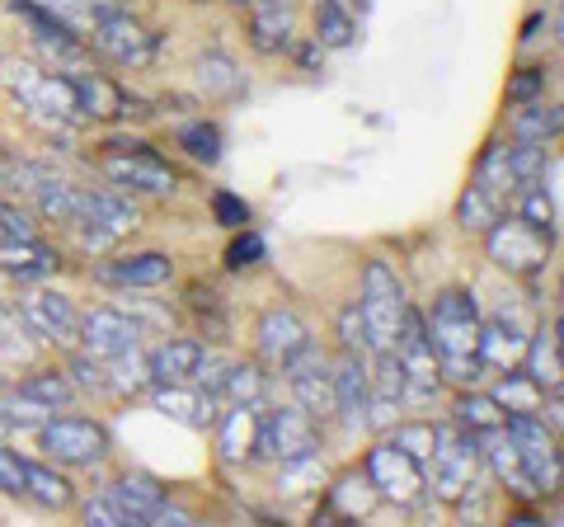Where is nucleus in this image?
Instances as JSON below:
<instances>
[{
	"instance_id": "1",
	"label": "nucleus",
	"mask_w": 564,
	"mask_h": 527,
	"mask_svg": "<svg viewBox=\"0 0 564 527\" xmlns=\"http://www.w3.org/2000/svg\"><path fill=\"white\" fill-rule=\"evenodd\" d=\"M437 354V373L456 386H475L485 377L480 363V306L466 288H447L433 297V311L423 315Z\"/></svg>"
},
{
	"instance_id": "2",
	"label": "nucleus",
	"mask_w": 564,
	"mask_h": 527,
	"mask_svg": "<svg viewBox=\"0 0 564 527\" xmlns=\"http://www.w3.org/2000/svg\"><path fill=\"white\" fill-rule=\"evenodd\" d=\"M358 311H362V325H367V344H372V354L391 348L395 335H400L404 311H410V297H404L400 273H395L386 259H367Z\"/></svg>"
},
{
	"instance_id": "3",
	"label": "nucleus",
	"mask_w": 564,
	"mask_h": 527,
	"mask_svg": "<svg viewBox=\"0 0 564 527\" xmlns=\"http://www.w3.org/2000/svg\"><path fill=\"white\" fill-rule=\"evenodd\" d=\"M395 358H400V406H433V396L443 391V373H437V354L429 340V325H423V311H404L400 335H395Z\"/></svg>"
},
{
	"instance_id": "4",
	"label": "nucleus",
	"mask_w": 564,
	"mask_h": 527,
	"mask_svg": "<svg viewBox=\"0 0 564 527\" xmlns=\"http://www.w3.org/2000/svg\"><path fill=\"white\" fill-rule=\"evenodd\" d=\"M429 466H433L429 485L437 499H466L475 485V471H480V433H470L462 424H437Z\"/></svg>"
},
{
	"instance_id": "5",
	"label": "nucleus",
	"mask_w": 564,
	"mask_h": 527,
	"mask_svg": "<svg viewBox=\"0 0 564 527\" xmlns=\"http://www.w3.org/2000/svg\"><path fill=\"white\" fill-rule=\"evenodd\" d=\"M503 433L513 438V448H518L522 466H527V481H532V490H536V499L555 495L564 466H560V433L545 429V415H503Z\"/></svg>"
},
{
	"instance_id": "6",
	"label": "nucleus",
	"mask_w": 564,
	"mask_h": 527,
	"mask_svg": "<svg viewBox=\"0 0 564 527\" xmlns=\"http://www.w3.org/2000/svg\"><path fill=\"white\" fill-rule=\"evenodd\" d=\"M39 448L62 466H95L113 452V438L99 419H85V415H57L39 424Z\"/></svg>"
},
{
	"instance_id": "7",
	"label": "nucleus",
	"mask_w": 564,
	"mask_h": 527,
	"mask_svg": "<svg viewBox=\"0 0 564 527\" xmlns=\"http://www.w3.org/2000/svg\"><path fill=\"white\" fill-rule=\"evenodd\" d=\"M85 47L99 52V57L113 66H147L155 57V33H147V24H141L137 14L113 6L85 29Z\"/></svg>"
},
{
	"instance_id": "8",
	"label": "nucleus",
	"mask_w": 564,
	"mask_h": 527,
	"mask_svg": "<svg viewBox=\"0 0 564 527\" xmlns=\"http://www.w3.org/2000/svg\"><path fill=\"white\" fill-rule=\"evenodd\" d=\"M485 245H489V259L518 278L541 273L545 264H551V250H555L551 236H541L536 226H527L522 217H503V213L494 217V226L485 232Z\"/></svg>"
},
{
	"instance_id": "9",
	"label": "nucleus",
	"mask_w": 564,
	"mask_h": 527,
	"mask_svg": "<svg viewBox=\"0 0 564 527\" xmlns=\"http://www.w3.org/2000/svg\"><path fill=\"white\" fill-rule=\"evenodd\" d=\"M545 165V147L541 142H489L485 155H480V170H475V180H480L494 198H518L541 174Z\"/></svg>"
},
{
	"instance_id": "10",
	"label": "nucleus",
	"mask_w": 564,
	"mask_h": 527,
	"mask_svg": "<svg viewBox=\"0 0 564 527\" xmlns=\"http://www.w3.org/2000/svg\"><path fill=\"white\" fill-rule=\"evenodd\" d=\"M362 476L377 490V499H391V504H419L429 495V471H423V462H414L410 452H400L391 438L367 452Z\"/></svg>"
},
{
	"instance_id": "11",
	"label": "nucleus",
	"mask_w": 564,
	"mask_h": 527,
	"mask_svg": "<svg viewBox=\"0 0 564 527\" xmlns=\"http://www.w3.org/2000/svg\"><path fill=\"white\" fill-rule=\"evenodd\" d=\"M99 170L118 193H147V198H165V193H174V184H180L161 155L147 147H128V142H118L104 155Z\"/></svg>"
},
{
	"instance_id": "12",
	"label": "nucleus",
	"mask_w": 564,
	"mask_h": 527,
	"mask_svg": "<svg viewBox=\"0 0 564 527\" xmlns=\"http://www.w3.org/2000/svg\"><path fill=\"white\" fill-rule=\"evenodd\" d=\"M85 240V250H109L118 236L137 226V207L118 189H80V213L70 222Z\"/></svg>"
},
{
	"instance_id": "13",
	"label": "nucleus",
	"mask_w": 564,
	"mask_h": 527,
	"mask_svg": "<svg viewBox=\"0 0 564 527\" xmlns=\"http://www.w3.org/2000/svg\"><path fill=\"white\" fill-rule=\"evenodd\" d=\"M80 348L95 358H118L122 348H137L141 340V325L132 321L128 311L118 306H95V311H80Z\"/></svg>"
},
{
	"instance_id": "14",
	"label": "nucleus",
	"mask_w": 564,
	"mask_h": 527,
	"mask_svg": "<svg viewBox=\"0 0 564 527\" xmlns=\"http://www.w3.org/2000/svg\"><path fill=\"white\" fill-rule=\"evenodd\" d=\"M527 335H532V325H527V315L513 306V311H494L489 321H480V363L485 373H503V367H513L527 348Z\"/></svg>"
},
{
	"instance_id": "15",
	"label": "nucleus",
	"mask_w": 564,
	"mask_h": 527,
	"mask_svg": "<svg viewBox=\"0 0 564 527\" xmlns=\"http://www.w3.org/2000/svg\"><path fill=\"white\" fill-rule=\"evenodd\" d=\"M334 415H344L348 429L367 424V406H372V377H367V358L362 354H344L334 363Z\"/></svg>"
},
{
	"instance_id": "16",
	"label": "nucleus",
	"mask_w": 564,
	"mask_h": 527,
	"mask_svg": "<svg viewBox=\"0 0 564 527\" xmlns=\"http://www.w3.org/2000/svg\"><path fill=\"white\" fill-rule=\"evenodd\" d=\"M24 315H29V325L39 330L43 340H57V344H76V335H80V306L70 302L66 292H52V288L33 292L29 302H24Z\"/></svg>"
},
{
	"instance_id": "17",
	"label": "nucleus",
	"mask_w": 564,
	"mask_h": 527,
	"mask_svg": "<svg viewBox=\"0 0 564 527\" xmlns=\"http://www.w3.org/2000/svg\"><path fill=\"white\" fill-rule=\"evenodd\" d=\"M269 438H273V462L282 456H302V452H315L321 448V429H315V419L302 410V406H288V410H273L269 419Z\"/></svg>"
},
{
	"instance_id": "18",
	"label": "nucleus",
	"mask_w": 564,
	"mask_h": 527,
	"mask_svg": "<svg viewBox=\"0 0 564 527\" xmlns=\"http://www.w3.org/2000/svg\"><path fill=\"white\" fill-rule=\"evenodd\" d=\"M480 452H485V462H489V471H494V481H499L508 495L536 499L532 481H527V466H522V456H518V448H513V438L503 433V424L485 433V448H480Z\"/></svg>"
},
{
	"instance_id": "19",
	"label": "nucleus",
	"mask_w": 564,
	"mask_h": 527,
	"mask_svg": "<svg viewBox=\"0 0 564 527\" xmlns=\"http://www.w3.org/2000/svg\"><path fill=\"white\" fill-rule=\"evenodd\" d=\"M70 90H76L80 118H118L128 109V95H122L109 76L90 72V66H85V72H70Z\"/></svg>"
},
{
	"instance_id": "20",
	"label": "nucleus",
	"mask_w": 564,
	"mask_h": 527,
	"mask_svg": "<svg viewBox=\"0 0 564 527\" xmlns=\"http://www.w3.org/2000/svg\"><path fill=\"white\" fill-rule=\"evenodd\" d=\"M527 373H532L545 391H560V377H564V354H560V321L551 325H536L532 335H527Z\"/></svg>"
},
{
	"instance_id": "21",
	"label": "nucleus",
	"mask_w": 564,
	"mask_h": 527,
	"mask_svg": "<svg viewBox=\"0 0 564 527\" xmlns=\"http://www.w3.org/2000/svg\"><path fill=\"white\" fill-rule=\"evenodd\" d=\"M203 358H207V348L198 340H165L151 348L147 367H151V381H184L188 386L193 373L203 367Z\"/></svg>"
},
{
	"instance_id": "22",
	"label": "nucleus",
	"mask_w": 564,
	"mask_h": 527,
	"mask_svg": "<svg viewBox=\"0 0 564 527\" xmlns=\"http://www.w3.org/2000/svg\"><path fill=\"white\" fill-rule=\"evenodd\" d=\"M311 335H306V325H302V315L288 311V306H273V311H263V321H259V348H263V358L269 363H282L292 354V348H302Z\"/></svg>"
},
{
	"instance_id": "23",
	"label": "nucleus",
	"mask_w": 564,
	"mask_h": 527,
	"mask_svg": "<svg viewBox=\"0 0 564 527\" xmlns=\"http://www.w3.org/2000/svg\"><path fill=\"white\" fill-rule=\"evenodd\" d=\"M170 273H174V259L161 250H141V255H128L104 269V278L122 283V288H155V283H170Z\"/></svg>"
},
{
	"instance_id": "24",
	"label": "nucleus",
	"mask_w": 564,
	"mask_h": 527,
	"mask_svg": "<svg viewBox=\"0 0 564 527\" xmlns=\"http://www.w3.org/2000/svg\"><path fill=\"white\" fill-rule=\"evenodd\" d=\"M489 396L503 406V415H541L545 410V386L532 373H513V367H503V377L494 381Z\"/></svg>"
},
{
	"instance_id": "25",
	"label": "nucleus",
	"mask_w": 564,
	"mask_h": 527,
	"mask_svg": "<svg viewBox=\"0 0 564 527\" xmlns=\"http://www.w3.org/2000/svg\"><path fill=\"white\" fill-rule=\"evenodd\" d=\"M24 499L43 504V508H70V504H76V485H70L57 466L29 462V456H24Z\"/></svg>"
},
{
	"instance_id": "26",
	"label": "nucleus",
	"mask_w": 564,
	"mask_h": 527,
	"mask_svg": "<svg viewBox=\"0 0 564 527\" xmlns=\"http://www.w3.org/2000/svg\"><path fill=\"white\" fill-rule=\"evenodd\" d=\"M57 250H47V245L33 236V240H6L0 245V269H6L10 278H43V273H52L57 269Z\"/></svg>"
},
{
	"instance_id": "27",
	"label": "nucleus",
	"mask_w": 564,
	"mask_h": 527,
	"mask_svg": "<svg viewBox=\"0 0 564 527\" xmlns=\"http://www.w3.org/2000/svg\"><path fill=\"white\" fill-rule=\"evenodd\" d=\"M14 391H20L24 400H33V406H43L47 415L52 410H66L70 400H76V386H70L66 373H57V367H39V373H29L14 381Z\"/></svg>"
},
{
	"instance_id": "28",
	"label": "nucleus",
	"mask_w": 564,
	"mask_h": 527,
	"mask_svg": "<svg viewBox=\"0 0 564 527\" xmlns=\"http://www.w3.org/2000/svg\"><path fill=\"white\" fill-rule=\"evenodd\" d=\"M508 137L513 142H555L560 137V109L555 104H545V99H527V104H518V114H513V122H508Z\"/></svg>"
},
{
	"instance_id": "29",
	"label": "nucleus",
	"mask_w": 564,
	"mask_h": 527,
	"mask_svg": "<svg viewBox=\"0 0 564 527\" xmlns=\"http://www.w3.org/2000/svg\"><path fill=\"white\" fill-rule=\"evenodd\" d=\"M254 424H259L254 406H231V410L217 419V424H212V429H217V443H221V456H226V462H245V456H250Z\"/></svg>"
},
{
	"instance_id": "30",
	"label": "nucleus",
	"mask_w": 564,
	"mask_h": 527,
	"mask_svg": "<svg viewBox=\"0 0 564 527\" xmlns=\"http://www.w3.org/2000/svg\"><path fill=\"white\" fill-rule=\"evenodd\" d=\"M250 43L259 47V52H288L292 47V14H288V6H259L254 14H250Z\"/></svg>"
},
{
	"instance_id": "31",
	"label": "nucleus",
	"mask_w": 564,
	"mask_h": 527,
	"mask_svg": "<svg viewBox=\"0 0 564 527\" xmlns=\"http://www.w3.org/2000/svg\"><path fill=\"white\" fill-rule=\"evenodd\" d=\"M518 217H522L527 226H536L541 236H551V240L560 236V198H555V193L545 189L541 180H532V184L518 193Z\"/></svg>"
},
{
	"instance_id": "32",
	"label": "nucleus",
	"mask_w": 564,
	"mask_h": 527,
	"mask_svg": "<svg viewBox=\"0 0 564 527\" xmlns=\"http://www.w3.org/2000/svg\"><path fill=\"white\" fill-rule=\"evenodd\" d=\"M325 462L321 452H302V456H282L278 462V495H306V490L325 485Z\"/></svg>"
},
{
	"instance_id": "33",
	"label": "nucleus",
	"mask_w": 564,
	"mask_h": 527,
	"mask_svg": "<svg viewBox=\"0 0 564 527\" xmlns=\"http://www.w3.org/2000/svg\"><path fill=\"white\" fill-rule=\"evenodd\" d=\"M352 39H358V20L348 14L344 0H321L315 6V43L321 47H352Z\"/></svg>"
},
{
	"instance_id": "34",
	"label": "nucleus",
	"mask_w": 564,
	"mask_h": 527,
	"mask_svg": "<svg viewBox=\"0 0 564 527\" xmlns=\"http://www.w3.org/2000/svg\"><path fill=\"white\" fill-rule=\"evenodd\" d=\"M33 203H39V213L47 222H66L70 226L76 213H80V189L52 180V174H39V184H33Z\"/></svg>"
},
{
	"instance_id": "35",
	"label": "nucleus",
	"mask_w": 564,
	"mask_h": 527,
	"mask_svg": "<svg viewBox=\"0 0 564 527\" xmlns=\"http://www.w3.org/2000/svg\"><path fill=\"white\" fill-rule=\"evenodd\" d=\"M452 424H462V429H470V433H489V429H499L503 424V406L494 400L489 391H466L456 396V406H452Z\"/></svg>"
},
{
	"instance_id": "36",
	"label": "nucleus",
	"mask_w": 564,
	"mask_h": 527,
	"mask_svg": "<svg viewBox=\"0 0 564 527\" xmlns=\"http://www.w3.org/2000/svg\"><path fill=\"white\" fill-rule=\"evenodd\" d=\"M499 213H503L499 198H494V193H489L480 180H470V184H466V193L456 198V222H462L466 232H480V236H485Z\"/></svg>"
},
{
	"instance_id": "37",
	"label": "nucleus",
	"mask_w": 564,
	"mask_h": 527,
	"mask_svg": "<svg viewBox=\"0 0 564 527\" xmlns=\"http://www.w3.org/2000/svg\"><path fill=\"white\" fill-rule=\"evenodd\" d=\"M292 381V396L311 419H329L334 415V381H329V367L321 373H302V377H288Z\"/></svg>"
},
{
	"instance_id": "38",
	"label": "nucleus",
	"mask_w": 564,
	"mask_h": 527,
	"mask_svg": "<svg viewBox=\"0 0 564 527\" xmlns=\"http://www.w3.org/2000/svg\"><path fill=\"white\" fill-rule=\"evenodd\" d=\"M263 391H269V377H263L259 363H236V367H226L221 396L231 400V406H259Z\"/></svg>"
},
{
	"instance_id": "39",
	"label": "nucleus",
	"mask_w": 564,
	"mask_h": 527,
	"mask_svg": "<svg viewBox=\"0 0 564 527\" xmlns=\"http://www.w3.org/2000/svg\"><path fill=\"white\" fill-rule=\"evenodd\" d=\"M33 6H43L47 14H57L62 24H70L80 33V29H90L104 10H113L118 0H33Z\"/></svg>"
},
{
	"instance_id": "40",
	"label": "nucleus",
	"mask_w": 564,
	"mask_h": 527,
	"mask_svg": "<svg viewBox=\"0 0 564 527\" xmlns=\"http://www.w3.org/2000/svg\"><path fill=\"white\" fill-rule=\"evenodd\" d=\"M433 433H437L433 419H395V424H391V443H395L400 452H410L414 462H429Z\"/></svg>"
},
{
	"instance_id": "41",
	"label": "nucleus",
	"mask_w": 564,
	"mask_h": 527,
	"mask_svg": "<svg viewBox=\"0 0 564 527\" xmlns=\"http://www.w3.org/2000/svg\"><path fill=\"white\" fill-rule=\"evenodd\" d=\"M198 76H203V90L207 95H240L245 90V76L236 72L231 57H221V52H212V57L198 62Z\"/></svg>"
},
{
	"instance_id": "42",
	"label": "nucleus",
	"mask_w": 564,
	"mask_h": 527,
	"mask_svg": "<svg viewBox=\"0 0 564 527\" xmlns=\"http://www.w3.org/2000/svg\"><path fill=\"white\" fill-rule=\"evenodd\" d=\"M180 147L198 165H217L221 161V128H217V122H188V128L180 132Z\"/></svg>"
},
{
	"instance_id": "43",
	"label": "nucleus",
	"mask_w": 564,
	"mask_h": 527,
	"mask_svg": "<svg viewBox=\"0 0 564 527\" xmlns=\"http://www.w3.org/2000/svg\"><path fill=\"white\" fill-rule=\"evenodd\" d=\"M66 377H70V386H76V391H113V381H109V363L104 358H95V354H80L66 363Z\"/></svg>"
},
{
	"instance_id": "44",
	"label": "nucleus",
	"mask_w": 564,
	"mask_h": 527,
	"mask_svg": "<svg viewBox=\"0 0 564 527\" xmlns=\"http://www.w3.org/2000/svg\"><path fill=\"white\" fill-rule=\"evenodd\" d=\"M39 174H43V170L24 165L14 151L0 147V193H33V184H39Z\"/></svg>"
},
{
	"instance_id": "45",
	"label": "nucleus",
	"mask_w": 564,
	"mask_h": 527,
	"mask_svg": "<svg viewBox=\"0 0 564 527\" xmlns=\"http://www.w3.org/2000/svg\"><path fill=\"white\" fill-rule=\"evenodd\" d=\"M339 344H344V354H362V358H372V344H367V325H362L358 302L339 311Z\"/></svg>"
},
{
	"instance_id": "46",
	"label": "nucleus",
	"mask_w": 564,
	"mask_h": 527,
	"mask_svg": "<svg viewBox=\"0 0 564 527\" xmlns=\"http://www.w3.org/2000/svg\"><path fill=\"white\" fill-rule=\"evenodd\" d=\"M263 250H269V245H263V236H259V232H245V236L231 240V250H226V269H231V273L254 269V264L263 259Z\"/></svg>"
},
{
	"instance_id": "47",
	"label": "nucleus",
	"mask_w": 564,
	"mask_h": 527,
	"mask_svg": "<svg viewBox=\"0 0 564 527\" xmlns=\"http://www.w3.org/2000/svg\"><path fill=\"white\" fill-rule=\"evenodd\" d=\"M527 99H545V66H522L508 80V104H527Z\"/></svg>"
},
{
	"instance_id": "48",
	"label": "nucleus",
	"mask_w": 564,
	"mask_h": 527,
	"mask_svg": "<svg viewBox=\"0 0 564 527\" xmlns=\"http://www.w3.org/2000/svg\"><path fill=\"white\" fill-rule=\"evenodd\" d=\"M212 217H217L221 226H231V232H240V226L250 222V203L221 189V193H212Z\"/></svg>"
},
{
	"instance_id": "49",
	"label": "nucleus",
	"mask_w": 564,
	"mask_h": 527,
	"mask_svg": "<svg viewBox=\"0 0 564 527\" xmlns=\"http://www.w3.org/2000/svg\"><path fill=\"white\" fill-rule=\"evenodd\" d=\"M0 490L6 495H24V456L0 443Z\"/></svg>"
},
{
	"instance_id": "50",
	"label": "nucleus",
	"mask_w": 564,
	"mask_h": 527,
	"mask_svg": "<svg viewBox=\"0 0 564 527\" xmlns=\"http://www.w3.org/2000/svg\"><path fill=\"white\" fill-rule=\"evenodd\" d=\"M85 518H90V523H104V527H122V523H128V518H122V508H118L109 495H99V499L85 504Z\"/></svg>"
},
{
	"instance_id": "51",
	"label": "nucleus",
	"mask_w": 564,
	"mask_h": 527,
	"mask_svg": "<svg viewBox=\"0 0 564 527\" xmlns=\"http://www.w3.org/2000/svg\"><path fill=\"white\" fill-rule=\"evenodd\" d=\"M541 24H545V14H532V20L522 24V43H532V39H541Z\"/></svg>"
},
{
	"instance_id": "52",
	"label": "nucleus",
	"mask_w": 564,
	"mask_h": 527,
	"mask_svg": "<svg viewBox=\"0 0 564 527\" xmlns=\"http://www.w3.org/2000/svg\"><path fill=\"white\" fill-rule=\"evenodd\" d=\"M245 6H254V10H259V6H288V0H245Z\"/></svg>"
},
{
	"instance_id": "53",
	"label": "nucleus",
	"mask_w": 564,
	"mask_h": 527,
	"mask_svg": "<svg viewBox=\"0 0 564 527\" xmlns=\"http://www.w3.org/2000/svg\"><path fill=\"white\" fill-rule=\"evenodd\" d=\"M344 6H358V10H367V6H372V0H344Z\"/></svg>"
},
{
	"instance_id": "54",
	"label": "nucleus",
	"mask_w": 564,
	"mask_h": 527,
	"mask_svg": "<svg viewBox=\"0 0 564 527\" xmlns=\"http://www.w3.org/2000/svg\"><path fill=\"white\" fill-rule=\"evenodd\" d=\"M0 438H6V415H0Z\"/></svg>"
},
{
	"instance_id": "55",
	"label": "nucleus",
	"mask_w": 564,
	"mask_h": 527,
	"mask_svg": "<svg viewBox=\"0 0 564 527\" xmlns=\"http://www.w3.org/2000/svg\"><path fill=\"white\" fill-rule=\"evenodd\" d=\"M231 6H245V0H231Z\"/></svg>"
}]
</instances>
